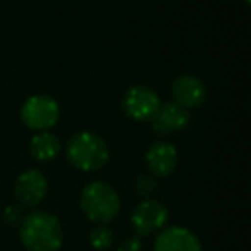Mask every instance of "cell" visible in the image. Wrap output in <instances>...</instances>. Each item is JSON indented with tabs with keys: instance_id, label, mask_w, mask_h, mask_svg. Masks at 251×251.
Returning a JSON list of instances; mask_svg holds the SVG:
<instances>
[{
	"instance_id": "11",
	"label": "cell",
	"mask_w": 251,
	"mask_h": 251,
	"mask_svg": "<svg viewBox=\"0 0 251 251\" xmlns=\"http://www.w3.org/2000/svg\"><path fill=\"white\" fill-rule=\"evenodd\" d=\"M145 162L153 177H169L177 167V148L169 141H155L148 148Z\"/></svg>"
},
{
	"instance_id": "7",
	"label": "cell",
	"mask_w": 251,
	"mask_h": 251,
	"mask_svg": "<svg viewBox=\"0 0 251 251\" xmlns=\"http://www.w3.org/2000/svg\"><path fill=\"white\" fill-rule=\"evenodd\" d=\"M49 191V181L38 169H28L19 174L14 186V195L25 206H38Z\"/></svg>"
},
{
	"instance_id": "6",
	"label": "cell",
	"mask_w": 251,
	"mask_h": 251,
	"mask_svg": "<svg viewBox=\"0 0 251 251\" xmlns=\"http://www.w3.org/2000/svg\"><path fill=\"white\" fill-rule=\"evenodd\" d=\"M169 219V212L164 203L157 200H145L131 213V226L138 237H147L160 232Z\"/></svg>"
},
{
	"instance_id": "17",
	"label": "cell",
	"mask_w": 251,
	"mask_h": 251,
	"mask_svg": "<svg viewBox=\"0 0 251 251\" xmlns=\"http://www.w3.org/2000/svg\"><path fill=\"white\" fill-rule=\"evenodd\" d=\"M244 2H246V4H250V0H244Z\"/></svg>"
},
{
	"instance_id": "5",
	"label": "cell",
	"mask_w": 251,
	"mask_h": 251,
	"mask_svg": "<svg viewBox=\"0 0 251 251\" xmlns=\"http://www.w3.org/2000/svg\"><path fill=\"white\" fill-rule=\"evenodd\" d=\"M162 107V100L155 90L148 86H131L122 97V110L133 121L151 122Z\"/></svg>"
},
{
	"instance_id": "14",
	"label": "cell",
	"mask_w": 251,
	"mask_h": 251,
	"mask_svg": "<svg viewBox=\"0 0 251 251\" xmlns=\"http://www.w3.org/2000/svg\"><path fill=\"white\" fill-rule=\"evenodd\" d=\"M157 188H158L157 177H153L151 174H140L134 179V191L141 198L150 200V196L157 191Z\"/></svg>"
},
{
	"instance_id": "8",
	"label": "cell",
	"mask_w": 251,
	"mask_h": 251,
	"mask_svg": "<svg viewBox=\"0 0 251 251\" xmlns=\"http://www.w3.org/2000/svg\"><path fill=\"white\" fill-rule=\"evenodd\" d=\"M189 122H191V112L172 100L162 103L160 110H158V114L155 115V119L150 124H151V131L155 134L167 136V134L184 131L189 126Z\"/></svg>"
},
{
	"instance_id": "2",
	"label": "cell",
	"mask_w": 251,
	"mask_h": 251,
	"mask_svg": "<svg viewBox=\"0 0 251 251\" xmlns=\"http://www.w3.org/2000/svg\"><path fill=\"white\" fill-rule=\"evenodd\" d=\"M67 160L83 172H95L105 167L110 158V150L105 140L91 131L76 133L66 147Z\"/></svg>"
},
{
	"instance_id": "3",
	"label": "cell",
	"mask_w": 251,
	"mask_h": 251,
	"mask_svg": "<svg viewBox=\"0 0 251 251\" xmlns=\"http://www.w3.org/2000/svg\"><path fill=\"white\" fill-rule=\"evenodd\" d=\"M79 206L91 222L108 224L121 212V196L108 182L93 181L84 186Z\"/></svg>"
},
{
	"instance_id": "10",
	"label": "cell",
	"mask_w": 251,
	"mask_h": 251,
	"mask_svg": "<svg viewBox=\"0 0 251 251\" xmlns=\"http://www.w3.org/2000/svg\"><path fill=\"white\" fill-rule=\"evenodd\" d=\"M153 251H203L201 243L189 229L181 226L164 227L158 232Z\"/></svg>"
},
{
	"instance_id": "15",
	"label": "cell",
	"mask_w": 251,
	"mask_h": 251,
	"mask_svg": "<svg viewBox=\"0 0 251 251\" xmlns=\"http://www.w3.org/2000/svg\"><path fill=\"white\" fill-rule=\"evenodd\" d=\"M115 251H143V243H141V237L138 236H129L122 239L117 244Z\"/></svg>"
},
{
	"instance_id": "9",
	"label": "cell",
	"mask_w": 251,
	"mask_h": 251,
	"mask_svg": "<svg viewBox=\"0 0 251 251\" xmlns=\"http://www.w3.org/2000/svg\"><path fill=\"white\" fill-rule=\"evenodd\" d=\"M171 91L176 103L182 105L188 110L201 107L206 100V95H208L206 84L198 76H193V74L176 77Z\"/></svg>"
},
{
	"instance_id": "16",
	"label": "cell",
	"mask_w": 251,
	"mask_h": 251,
	"mask_svg": "<svg viewBox=\"0 0 251 251\" xmlns=\"http://www.w3.org/2000/svg\"><path fill=\"white\" fill-rule=\"evenodd\" d=\"M2 217H4V220L7 224H16L19 220V217H21V210H19L18 206H14V205H9V206H5V208H4Z\"/></svg>"
},
{
	"instance_id": "1",
	"label": "cell",
	"mask_w": 251,
	"mask_h": 251,
	"mask_svg": "<svg viewBox=\"0 0 251 251\" xmlns=\"http://www.w3.org/2000/svg\"><path fill=\"white\" fill-rule=\"evenodd\" d=\"M19 237L28 251H59L64 241V232L55 215L36 210L23 219L19 226Z\"/></svg>"
},
{
	"instance_id": "4",
	"label": "cell",
	"mask_w": 251,
	"mask_h": 251,
	"mask_svg": "<svg viewBox=\"0 0 251 251\" xmlns=\"http://www.w3.org/2000/svg\"><path fill=\"white\" fill-rule=\"evenodd\" d=\"M60 105L50 95H33L26 98L21 107V119L26 127L33 131H49L59 122Z\"/></svg>"
},
{
	"instance_id": "12",
	"label": "cell",
	"mask_w": 251,
	"mask_h": 251,
	"mask_svg": "<svg viewBox=\"0 0 251 251\" xmlns=\"http://www.w3.org/2000/svg\"><path fill=\"white\" fill-rule=\"evenodd\" d=\"M62 151V145L60 140L55 134L49 133V131H42L36 133L29 141V153L35 160L38 162H52L59 157Z\"/></svg>"
},
{
	"instance_id": "13",
	"label": "cell",
	"mask_w": 251,
	"mask_h": 251,
	"mask_svg": "<svg viewBox=\"0 0 251 251\" xmlns=\"http://www.w3.org/2000/svg\"><path fill=\"white\" fill-rule=\"evenodd\" d=\"M90 244L98 251H107L114 244V230L107 224H97L90 230Z\"/></svg>"
}]
</instances>
